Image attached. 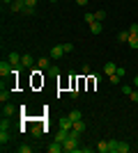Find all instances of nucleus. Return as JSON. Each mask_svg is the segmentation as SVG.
I'll return each instance as SVG.
<instances>
[{"mask_svg":"<svg viewBox=\"0 0 138 153\" xmlns=\"http://www.w3.org/2000/svg\"><path fill=\"white\" fill-rule=\"evenodd\" d=\"M67 137H69V130H65V128H60L58 133H55V142H60V144H65Z\"/></svg>","mask_w":138,"mask_h":153,"instance_id":"6e6552de","label":"nucleus"},{"mask_svg":"<svg viewBox=\"0 0 138 153\" xmlns=\"http://www.w3.org/2000/svg\"><path fill=\"white\" fill-rule=\"evenodd\" d=\"M35 64H37V59H35L32 55L23 53V57H21V66H23V69H30V66H35Z\"/></svg>","mask_w":138,"mask_h":153,"instance_id":"f03ea898","label":"nucleus"},{"mask_svg":"<svg viewBox=\"0 0 138 153\" xmlns=\"http://www.w3.org/2000/svg\"><path fill=\"white\" fill-rule=\"evenodd\" d=\"M9 9H12V12H23V9H26V0H14L12 5H9Z\"/></svg>","mask_w":138,"mask_h":153,"instance_id":"423d86ee","label":"nucleus"},{"mask_svg":"<svg viewBox=\"0 0 138 153\" xmlns=\"http://www.w3.org/2000/svg\"><path fill=\"white\" fill-rule=\"evenodd\" d=\"M32 137H41V128H39V126L32 128Z\"/></svg>","mask_w":138,"mask_h":153,"instance_id":"cd10ccee","label":"nucleus"},{"mask_svg":"<svg viewBox=\"0 0 138 153\" xmlns=\"http://www.w3.org/2000/svg\"><path fill=\"white\" fill-rule=\"evenodd\" d=\"M46 151H48V153H60V151H65V149H62V144H60V142H53V144H48V146H46Z\"/></svg>","mask_w":138,"mask_h":153,"instance_id":"f8f14e48","label":"nucleus"},{"mask_svg":"<svg viewBox=\"0 0 138 153\" xmlns=\"http://www.w3.org/2000/svg\"><path fill=\"white\" fill-rule=\"evenodd\" d=\"M127 44L131 46L133 51H138V34H131V37H129V41H127Z\"/></svg>","mask_w":138,"mask_h":153,"instance_id":"412c9836","label":"nucleus"},{"mask_svg":"<svg viewBox=\"0 0 138 153\" xmlns=\"http://www.w3.org/2000/svg\"><path fill=\"white\" fill-rule=\"evenodd\" d=\"M37 2H39V0H26V5H28V7H37Z\"/></svg>","mask_w":138,"mask_h":153,"instance_id":"f704fd0d","label":"nucleus"},{"mask_svg":"<svg viewBox=\"0 0 138 153\" xmlns=\"http://www.w3.org/2000/svg\"><path fill=\"white\" fill-rule=\"evenodd\" d=\"M9 96H12V91L5 87V82H2V89H0V103H7L9 101Z\"/></svg>","mask_w":138,"mask_h":153,"instance_id":"9b49d317","label":"nucleus"},{"mask_svg":"<svg viewBox=\"0 0 138 153\" xmlns=\"http://www.w3.org/2000/svg\"><path fill=\"white\" fill-rule=\"evenodd\" d=\"M62 48H65V53H74V44H62Z\"/></svg>","mask_w":138,"mask_h":153,"instance_id":"c85d7f7f","label":"nucleus"},{"mask_svg":"<svg viewBox=\"0 0 138 153\" xmlns=\"http://www.w3.org/2000/svg\"><path fill=\"white\" fill-rule=\"evenodd\" d=\"M118 140H108V153H118Z\"/></svg>","mask_w":138,"mask_h":153,"instance_id":"aec40b11","label":"nucleus"},{"mask_svg":"<svg viewBox=\"0 0 138 153\" xmlns=\"http://www.w3.org/2000/svg\"><path fill=\"white\" fill-rule=\"evenodd\" d=\"M62 55H65V48H62V46H53L51 51H48V57L51 59H60Z\"/></svg>","mask_w":138,"mask_h":153,"instance_id":"7ed1b4c3","label":"nucleus"},{"mask_svg":"<svg viewBox=\"0 0 138 153\" xmlns=\"http://www.w3.org/2000/svg\"><path fill=\"white\" fill-rule=\"evenodd\" d=\"M48 73H51V76H60V69H58V66H51V69H48Z\"/></svg>","mask_w":138,"mask_h":153,"instance_id":"7c9ffc66","label":"nucleus"},{"mask_svg":"<svg viewBox=\"0 0 138 153\" xmlns=\"http://www.w3.org/2000/svg\"><path fill=\"white\" fill-rule=\"evenodd\" d=\"M133 87H138V76H136V78H133Z\"/></svg>","mask_w":138,"mask_h":153,"instance_id":"e433bc0d","label":"nucleus"},{"mask_svg":"<svg viewBox=\"0 0 138 153\" xmlns=\"http://www.w3.org/2000/svg\"><path fill=\"white\" fill-rule=\"evenodd\" d=\"M129 37H131V34H129V30H127V32H118V41H120V44H127V41H129Z\"/></svg>","mask_w":138,"mask_h":153,"instance_id":"6ab92c4d","label":"nucleus"},{"mask_svg":"<svg viewBox=\"0 0 138 153\" xmlns=\"http://www.w3.org/2000/svg\"><path fill=\"white\" fill-rule=\"evenodd\" d=\"M101 30H104V27H101V21H94V23L90 25V32H92V34H101Z\"/></svg>","mask_w":138,"mask_h":153,"instance_id":"4468645a","label":"nucleus"},{"mask_svg":"<svg viewBox=\"0 0 138 153\" xmlns=\"http://www.w3.org/2000/svg\"><path fill=\"white\" fill-rule=\"evenodd\" d=\"M12 73H14V66H12V62H9V59H7V62L2 59V62H0V76L5 78V76H12Z\"/></svg>","mask_w":138,"mask_h":153,"instance_id":"f257e3e1","label":"nucleus"},{"mask_svg":"<svg viewBox=\"0 0 138 153\" xmlns=\"http://www.w3.org/2000/svg\"><path fill=\"white\" fill-rule=\"evenodd\" d=\"M14 0H2V5H12Z\"/></svg>","mask_w":138,"mask_h":153,"instance_id":"c9c22d12","label":"nucleus"},{"mask_svg":"<svg viewBox=\"0 0 138 153\" xmlns=\"http://www.w3.org/2000/svg\"><path fill=\"white\" fill-rule=\"evenodd\" d=\"M129 98H131L133 103H138V91H131V94H129Z\"/></svg>","mask_w":138,"mask_h":153,"instance_id":"473e14b6","label":"nucleus"},{"mask_svg":"<svg viewBox=\"0 0 138 153\" xmlns=\"http://www.w3.org/2000/svg\"><path fill=\"white\" fill-rule=\"evenodd\" d=\"M14 112H16V108H14V105H12L9 101H7V103H2V117H7V119H9V117H12Z\"/></svg>","mask_w":138,"mask_h":153,"instance_id":"39448f33","label":"nucleus"},{"mask_svg":"<svg viewBox=\"0 0 138 153\" xmlns=\"http://www.w3.org/2000/svg\"><path fill=\"white\" fill-rule=\"evenodd\" d=\"M115 71H118V66H115V62H106V64H104V73H106V76H113Z\"/></svg>","mask_w":138,"mask_h":153,"instance_id":"9d476101","label":"nucleus"},{"mask_svg":"<svg viewBox=\"0 0 138 153\" xmlns=\"http://www.w3.org/2000/svg\"><path fill=\"white\" fill-rule=\"evenodd\" d=\"M108 80H111V85H120V80H122V76H120L118 71H115L113 76H108Z\"/></svg>","mask_w":138,"mask_h":153,"instance_id":"4be33fe9","label":"nucleus"},{"mask_svg":"<svg viewBox=\"0 0 138 153\" xmlns=\"http://www.w3.org/2000/svg\"><path fill=\"white\" fill-rule=\"evenodd\" d=\"M72 119H69V117H62V119H60V128H65V130H72Z\"/></svg>","mask_w":138,"mask_h":153,"instance_id":"ddd939ff","label":"nucleus"},{"mask_svg":"<svg viewBox=\"0 0 138 153\" xmlns=\"http://www.w3.org/2000/svg\"><path fill=\"white\" fill-rule=\"evenodd\" d=\"M72 128H74V130H78V133L83 135V133H85V128H87V126H85V121L81 119V121H74V126H72Z\"/></svg>","mask_w":138,"mask_h":153,"instance_id":"2eb2a0df","label":"nucleus"},{"mask_svg":"<svg viewBox=\"0 0 138 153\" xmlns=\"http://www.w3.org/2000/svg\"><path fill=\"white\" fill-rule=\"evenodd\" d=\"M67 117L72 119V123H74V121H81V119H83V114H81L78 110H72V112H69V114H67Z\"/></svg>","mask_w":138,"mask_h":153,"instance_id":"f3484780","label":"nucleus"},{"mask_svg":"<svg viewBox=\"0 0 138 153\" xmlns=\"http://www.w3.org/2000/svg\"><path fill=\"white\" fill-rule=\"evenodd\" d=\"M120 91H122V94H124V96H129V94H131V87H129V85H122V87H120Z\"/></svg>","mask_w":138,"mask_h":153,"instance_id":"393cba45","label":"nucleus"},{"mask_svg":"<svg viewBox=\"0 0 138 153\" xmlns=\"http://www.w3.org/2000/svg\"><path fill=\"white\" fill-rule=\"evenodd\" d=\"M21 57H23V55H19V53H9V55H7V59L12 62V66H21Z\"/></svg>","mask_w":138,"mask_h":153,"instance_id":"1a4fd4ad","label":"nucleus"},{"mask_svg":"<svg viewBox=\"0 0 138 153\" xmlns=\"http://www.w3.org/2000/svg\"><path fill=\"white\" fill-rule=\"evenodd\" d=\"M129 34H138V23H131V27H129Z\"/></svg>","mask_w":138,"mask_h":153,"instance_id":"c756f323","label":"nucleus"},{"mask_svg":"<svg viewBox=\"0 0 138 153\" xmlns=\"http://www.w3.org/2000/svg\"><path fill=\"white\" fill-rule=\"evenodd\" d=\"M94 19H97V21H104V19H106V12H104V9H99V12H94Z\"/></svg>","mask_w":138,"mask_h":153,"instance_id":"a878e982","label":"nucleus"},{"mask_svg":"<svg viewBox=\"0 0 138 153\" xmlns=\"http://www.w3.org/2000/svg\"><path fill=\"white\" fill-rule=\"evenodd\" d=\"M16 151H19V153H32V146H28V144H23V146H19Z\"/></svg>","mask_w":138,"mask_h":153,"instance_id":"b1692460","label":"nucleus"},{"mask_svg":"<svg viewBox=\"0 0 138 153\" xmlns=\"http://www.w3.org/2000/svg\"><path fill=\"white\" fill-rule=\"evenodd\" d=\"M51 62H53L51 57H39V59H37V66H39L41 71H48V69H51V66H53Z\"/></svg>","mask_w":138,"mask_h":153,"instance_id":"20e7f679","label":"nucleus"},{"mask_svg":"<svg viewBox=\"0 0 138 153\" xmlns=\"http://www.w3.org/2000/svg\"><path fill=\"white\" fill-rule=\"evenodd\" d=\"M48 2H58V0H48Z\"/></svg>","mask_w":138,"mask_h":153,"instance_id":"4c0bfd02","label":"nucleus"},{"mask_svg":"<svg viewBox=\"0 0 138 153\" xmlns=\"http://www.w3.org/2000/svg\"><path fill=\"white\" fill-rule=\"evenodd\" d=\"M74 2H76V5H78V7H85L87 2H90V0H74Z\"/></svg>","mask_w":138,"mask_h":153,"instance_id":"72a5a7b5","label":"nucleus"},{"mask_svg":"<svg viewBox=\"0 0 138 153\" xmlns=\"http://www.w3.org/2000/svg\"><path fill=\"white\" fill-rule=\"evenodd\" d=\"M23 14H26V16H35V7H28V5H26V9H23Z\"/></svg>","mask_w":138,"mask_h":153,"instance_id":"bb28decb","label":"nucleus"},{"mask_svg":"<svg viewBox=\"0 0 138 153\" xmlns=\"http://www.w3.org/2000/svg\"><path fill=\"white\" fill-rule=\"evenodd\" d=\"M83 21H85L87 25H92V23H94V21H97V19H94V14H90V12H87L85 16H83Z\"/></svg>","mask_w":138,"mask_h":153,"instance_id":"5701e85b","label":"nucleus"},{"mask_svg":"<svg viewBox=\"0 0 138 153\" xmlns=\"http://www.w3.org/2000/svg\"><path fill=\"white\" fill-rule=\"evenodd\" d=\"M9 140H12V135H9V128H0V144L5 146Z\"/></svg>","mask_w":138,"mask_h":153,"instance_id":"0eeeda50","label":"nucleus"},{"mask_svg":"<svg viewBox=\"0 0 138 153\" xmlns=\"http://www.w3.org/2000/svg\"><path fill=\"white\" fill-rule=\"evenodd\" d=\"M97 151H99V153H108V140L97 142Z\"/></svg>","mask_w":138,"mask_h":153,"instance_id":"dca6fc26","label":"nucleus"},{"mask_svg":"<svg viewBox=\"0 0 138 153\" xmlns=\"http://www.w3.org/2000/svg\"><path fill=\"white\" fill-rule=\"evenodd\" d=\"M129 151H131L129 142H120V144H118V153H129Z\"/></svg>","mask_w":138,"mask_h":153,"instance_id":"a211bd4d","label":"nucleus"},{"mask_svg":"<svg viewBox=\"0 0 138 153\" xmlns=\"http://www.w3.org/2000/svg\"><path fill=\"white\" fill-rule=\"evenodd\" d=\"M81 71H83V76H90V64H83V69H81Z\"/></svg>","mask_w":138,"mask_h":153,"instance_id":"2f4dec72","label":"nucleus"}]
</instances>
